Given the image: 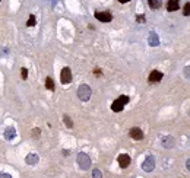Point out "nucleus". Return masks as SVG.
Instances as JSON below:
<instances>
[{
	"label": "nucleus",
	"mask_w": 190,
	"mask_h": 178,
	"mask_svg": "<svg viewBox=\"0 0 190 178\" xmlns=\"http://www.w3.org/2000/svg\"><path fill=\"white\" fill-rule=\"evenodd\" d=\"M63 155H64V156H69V155H70V152H69V150H63Z\"/></svg>",
	"instance_id": "nucleus-24"
},
{
	"label": "nucleus",
	"mask_w": 190,
	"mask_h": 178,
	"mask_svg": "<svg viewBox=\"0 0 190 178\" xmlns=\"http://www.w3.org/2000/svg\"><path fill=\"white\" fill-rule=\"evenodd\" d=\"M95 75H97V76H100V75H101V72H100V69H95Z\"/></svg>",
	"instance_id": "nucleus-26"
},
{
	"label": "nucleus",
	"mask_w": 190,
	"mask_h": 178,
	"mask_svg": "<svg viewBox=\"0 0 190 178\" xmlns=\"http://www.w3.org/2000/svg\"><path fill=\"white\" fill-rule=\"evenodd\" d=\"M129 136H130L133 140H142L143 139V131L140 130L139 127H132L130 131H129Z\"/></svg>",
	"instance_id": "nucleus-7"
},
{
	"label": "nucleus",
	"mask_w": 190,
	"mask_h": 178,
	"mask_svg": "<svg viewBox=\"0 0 190 178\" xmlns=\"http://www.w3.org/2000/svg\"><path fill=\"white\" fill-rule=\"evenodd\" d=\"M60 80H62L63 85H67V83L72 82V72L69 67H64L60 73Z\"/></svg>",
	"instance_id": "nucleus-6"
},
{
	"label": "nucleus",
	"mask_w": 190,
	"mask_h": 178,
	"mask_svg": "<svg viewBox=\"0 0 190 178\" xmlns=\"http://www.w3.org/2000/svg\"><path fill=\"white\" fill-rule=\"evenodd\" d=\"M161 144L165 148V149H171V148L176 144V140H174L173 136H164L162 140H161Z\"/></svg>",
	"instance_id": "nucleus-9"
},
{
	"label": "nucleus",
	"mask_w": 190,
	"mask_h": 178,
	"mask_svg": "<svg viewBox=\"0 0 190 178\" xmlns=\"http://www.w3.org/2000/svg\"><path fill=\"white\" fill-rule=\"evenodd\" d=\"M148 44H149L151 47H157V45H159V37H158L155 32H151L149 37H148Z\"/></svg>",
	"instance_id": "nucleus-11"
},
{
	"label": "nucleus",
	"mask_w": 190,
	"mask_h": 178,
	"mask_svg": "<svg viewBox=\"0 0 190 178\" xmlns=\"http://www.w3.org/2000/svg\"><path fill=\"white\" fill-rule=\"evenodd\" d=\"M0 178H12V175H10V174H6V172H2L0 174Z\"/></svg>",
	"instance_id": "nucleus-23"
},
{
	"label": "nucleus",
	"mask_w": 190,
	"mask_h": 178,
	"mask_svg": "<svg viewBox=\"0 0 190 178\" xmlns=\"http://www.w3.org/2000/svg\"><path fill=\"white\" fill-rule=\"evenodd\" d=\"M151 9H159L161 7V0H148Z\"/></svg>",
	"instance_id": "nucleus-16"
},
{
	"label": "nucleus",
	"mask_w": 190,
	"mask_h": 178,
	"mask_svg": "<svg viewBox=\"0 0 190 178\" xmlns=\"http://www.w3.org/2000/svg\"><path fill=\"white\" fill-rule=\"evenodd\" d=\"M63 121H64V124L67 126V129H73V121L69 116H64L63 117Z\"/></svg>",
	"instance_id": "nucleus-17"
},
{
	"label": "nucleus",
	"mask_w": 190,
	"mask_h": 178,
	"mask_svg": "<svg viewBox=\"0 0 190 178\" xmlns=\"http://www.w3.org/2000/svg\"><path fill=\"white\" fill-rule=\"evenodd\" d=\"M0 2H2V0H0Z\"/></svg>",
	"instance_id": "nucleus-28"
},
{
	"label": "nucleus",
	"mask_w": 190,
	"mask_h": 178,
	"mask_svg": "<svg viewBox=\"0 0 190 178\" xmlns=\"http://www.w3.org/2000/svg\"><path fill=\"white\" fill-rule=\"evenodd\" d=\"M142 169L145 172H152L155 169V159H154V156H146L142 164Z\"/></svg>",
	"instance_id": "nucleus-4"
},
{
	"label": "nucleus",
	"mask_w": 190,
	"mask_h": 178,
	"mask_svg": "<svg viewBox=\"0 0 190 178\" xmlns=\"http://www.w3.org/2000/svg\"><path fill=\"white\" fill-rule=\"evenodd\" d=\"M91 95H92V89H91L88 85H81V86L78 88V98L81 99V101L86 102V101H89V98Z\"/></svg>",
	"instance_id": "nucleus-3"
},
{
	"label": "nucleus",
	"mask_w": 190,
	"mask_h": 178,
	"mask_svg": "<svg viewBox=\"0 0 190 178\" xmlns=\"http://www.w3.org/2000/svg\"><path fill=\"white\" fill-rule=\"evenodd\" d=\"M92 178H102V172H101L100 169L95 168L94 171H92Z\"/></svg>",
	"instance_id": "nucleus-18"
},
{
	"label": "nucleus",
	"mask_w": 190,
	"mask_h": 178,
	"mask_svg": "<svg viewBox=\"0 0 190 178\" xmlns=\"http://www.w3.org/2000/svg\"><path fill=\"white\" fill-rule=\"evenodd\" d=\"M95 19L100 21V22H111L113 21V16L110 12H95Z\"/></svg>",
	"instance_id": "nucleus-5"
},
{
	"label": "nucleus",
	"mask_w": 190,
	"mask_h": 178,
	"mask_svg": "<svg viewBox=\"0 0 190 178\" xmlns=\"http://www.w3.org/2000/svg\"><path fill=\"white\" fill-rule=\"evenodd\" d=\"M136 21L140 22V24H145V16H143V15H139V16H136Z\"/></svg>",
	"instance_id": "nucleus-22"
},
{
	"label": "nucleus",
	"mask_w": 190,
	"mask_h": 178,
	"mask_svg": "<svg viewBox=\"0 0 190 178\" xmlns=\"http://www.w3.org/2000/svg\"><path fill=\"white\" fill-rule=\"evenodd\" d=\"M38 161H40V158H38L35 153H29L28 156L25 158V162H26L28 165H37Z\"/></svg>",
	"instance_id": "nucleus-12"
},
{
	"label": "nucleus",
	"mask_w": 190,
	"mask_h": 178,
	"mask_svg": "<svg viewBox=\"0 0 190 178\" xmlns=\"http://www.w3.org/2000/svg\"><path fill=\"white\" fill-rule=\"evenodd\" d=\"M21 75H22V79L25 80V79L28 77V70H26L25 67H22V69H21Z\"/></svg>",
	"instance_id": "nucleus-21"
},
{
	"label": "nucleus",
	"mask_w": 190,
	"mask_h": 178,
	"mask_svg": "<svg viewBox=\"0 0 190 178\" xmlns=\"http://www.w3.org/2000/svg\"><path fill=\"white\" fill-rule=\"evenodd\" d=\"M76 162H78V165L81 167V169H89L91 167V158L89 155L85 153V152H81V153H78V156H76Z\"/></svg>",
	"instance_id": "nucleus-2"
},
{
	"label": "nucleus",
	"mask_w": 190,
	"mask_h": 178,
	"mask_svg": "<svg viewBox=\"0 0 190 178\" xmlns=\"http://www.w3.org/2000/svg\"><path fill=\"white\" fill-rule=\"evenodd\" d=\"M15 136H16V130H15L13 127H7L5 131V139L12 140V139H15Z\"/></svg>",
	"instance_id": "nucleus-14"
},
{
	"label": "nucleus",
	"mask_w": 190,
	"mask_h": 178,
	"mask_svg": "<svg viewBox=\"0 0 190 178\" xmlns=\"http://www.w3.org/2000/svg\"><path fill=\"white\" fill-rule=\"evenodd\" d=\"M183 13H184V16H189V13H190V3L189 2L184 5V12H183Z\"/></svg>",
	"instance_id": "nucleus-20"
},
{
	"label": "nucleus",
	"mask_w": 190,
	"mask_h": 178,
	"mask_svg": "<svg viewBox=\"0 0 190 178\" xmlns=\"http://www.w3.org/2000/svg\"><path fill=\"white\" fill-rule=\"evenodd\" d=\"M162 76H164V75H162L159 70H152L149 77H148V80H149V83H158V82H161Z\"/></svg>",
	"instance_id": "nucleus-8"
},
{
	"label": "nucleus",
	"mask_w": 190,
	"mask_h": 178,
	"mask_svg": "<svg viewBox=\"0 0 190 178\" xmlns=\"http://www.w3.org/2000/svg\"><path fill=\"white\" fill-rule=\"evenodd\" d=\"M117 161H119V165L121 167V168H127L129 165H130V156H129V155H126V153L120 155Z\"/></svg>",
	"instance_id": "nucleus-10"
},
{
	"label": "nucleus",
	"mask_w": 190,
	"mask_h": 178,
	"mask_svg": "<svg viewBox=\"0 0 190 178\" xmlns=\"http://www.w3.org/2000/svg\"><path fill=\"white\" fill-rule=\"evenodd\" d=\"M167 9H168V12L178 10L180 9V3H178V0H170V2H168V5H167Z\"/></svg>",
	"instance_id": "nucleus-13"
},
{
	"label": "nucleus",
	"mask_w": 190,
	"mask_h": 178,
	"mask_svg": "<svg viewBox=\"0 0 190 178\" xmlns=\"http://www.w3.org/2000/svg\"><path fill=\"white\" fill-rule=\"evenodd\" d=\"M40 135V129H35V130H34V136H38Z\"/></svg>",
	"instance_id": "nucleus-25"
},
{
	"label": "nucleus",
	"mask_w": 190,
	"mask_h": 178,
	"mask_svg": "<svg viewBox=\"0 0 190 178\" xmlns=\"http://www.w3.org/2000/svg\"><path fill=\"white\" fill-rule=\"evenodd\" d=\"M45 88H47L48 91H54L56 86H54V80H53L51 77H47L45 79Z\"/></svg>",
	"instance_id": "nucleus-15"
},
{
	"label": "nucleus",
	"mask_w": 190,
	"mask_h": 178,
	"mask_svg": "<svg viewBox=\"0 0 190 178\" xmlns=\"http://www.w3.org/2000/svg\"><path fill=\"white\" fill-rule=\"evenodd\" d=\"M129 102V96L127 95H121L119 96L116 101H113V104H111V110L114 111V112H120V111L124 110V105Z\"/></svg>",
	"instance_id": "nucleus-1"
},
{
	"label": "nucleus",
	"mask_w": 190,
	"mask_h": 178,
	"mask_svg": "<svg viewBox=\"0 0 190 178\" xmlns=\"http://www.w3.org/2000/svg\"><path fill=\"white\" fill-rule=\"evenodd\" d=\"M34 25H35V16L31 15V16H29V19H28V22H26V26H34Z\"/></svg>",
	"instance_id": "nucleus-19"
},
{
	"label": "nucleus",
	"mask_w": 190,
	"mask_h": 178,
	"mask_svg": "<svg viewBox=\"0 0 190 178\" xmlns=\"http://www.w3.org/2000/svg\"><path fill=\"white\" fill-rule=\"evenodd\" d=\"M120 3H129V2H130V0H119Z\"/></svg>",
	"instance_id": "nucleus-27"
}]
</instances>
